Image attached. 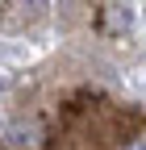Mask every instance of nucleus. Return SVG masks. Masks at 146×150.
Listing matches in <instances>:
<instances>
[{
	"mask_svg": "<svg viewBox=\"0 0 146 150\" xmlns=\"http://www.w3.org/2000/svg\"><path fill=\"white\" fill-rule=\"evenodd\" d=\"M9 8H17V13L9 17V29H25V25H33V21L42 17L46 0H9Z\"/></svg>",
	"mask_w": 146,
	"mask_h": 150,
	"instance_id": "1",
	"label": "nucleus"
}]
</instances>
